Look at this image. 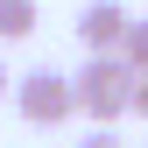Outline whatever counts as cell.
I'll return each mask as SVG.
<instances>
[{"label":"cell","instance_id":"obj_7","mask_svg":"<svg viewBox=\"0 0 148 148\" xmlns=\"http://www.w3.org/2000/svg\"><path fill=\"white\" fill-rule=\"evenodd\" d=\"M14 78H21V71H7V64H0V99H7V92H14Z\"/></svg>","mask_w":148,"mask_h":148},{"label":"cell","instance_id":"obj_5","mask_svg":"<svg viewBox=\"0 0 148 148\" xmlns=\"http://www.w3.org/2000/svg\"><path fill=\"white\" fill-rule=\"evenodd\" d=\"M120 57L134 64L141 78H148V21H134V28H127V49H120Z\"/></svg>","mask_w":148,"mask_h":148},{"label":"cell","instance_id":"obj_4","mask_svg":"<svg viewBox=\"0 0 148 148\" xmlns=\"http://www.w3.org/2000/svg\"><path fill=\"white\" fill-rule=\"evenodd\" d=\"M35 21H42V7H35V0H0V42H28Z\"/></svg>","mask_w":148,"mask_h":148},{"label":"cell","instance_id":"obj_1","mask_svg":"<svg viewBox=\"0 0 148 148\" xmlns=\"http://www.w3.org/2000/svg\"><path fill=\"white\" fill-rule=\"evenodd\" d=\"M78 78V113L92 127H113L134 113V92H141V71L127 57H85V71H71Z\"/></svg>","mask_w":148,"mask_h":148},{"label":"cell","instance_id":"obj_3","mask_svg":"<svg viewBox=\"0 0 148 148\" xmlns=\"http://www.w3.org/2000/svg\"><path fill=\"white\" fill-rule=\"evenodd\" d=\"M127 28H134V14H127L120 0H85V14H78V42L92 49V57H120Z\"/></svg>","mask_w":148,"mask_h":148},{"label":"cell","instance_id":"obj_2","mask_svg":"<svg viewBox=\"0 0 148 148\" xmlns=\"http://www.w3.org/2000/svg\"><path fill=\"white\" fill-rule=\"evenodd\" d=\"M14 113H21L28 127H64L71 113H78V78L57 64H35L14 78Z\"/></svg>","mask_w":148,"mask_h":148},{"label":"cell","instance_id":"obj_8","mask_svg":"<svg viewBox=\"0 0 148 148\" xmlns=\"http://www.w3.org/2000/svg\"><path fill=\"white\" fill-rule=\"evenodd\" d=\"M134 113H141V120H148V78H141V92H134Z\"/></svg>","mask_w":148,"mask_h":148},{"label":"cell","instance_id":"obj_6","mask_svg":"<svg viewBox=\"0 0 148 148\" xmlns=\"http://www.w3.org/2000/svg\"><path fill=\"white\" fill-rule=\"evenodd\" d=\"M78 148H127V141L113 134V127H92V134H78Z\"/></svg>","mask_w":148,"mask_h":148}]
</instances>
